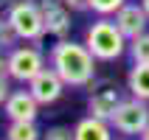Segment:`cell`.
I'll return each mask as SVG.
<instances>
[{
  "label": "cell",
  "instance_id": "8fae6325",
  "mask_svg": "<svg viewBox=\"0 0 149 140\" xmlns=\"http://www.w3.org/2000/svg\"><path fill=\"white\" fill-rule=\"evenodd\" d=\"M73 140H113V123L87 115L73 126Z\"/></svg>",
  "mask_w": 149,
  "mask_h": 140
},
{
  "label": "cell",
  "instance_id": "ba28073f",
  "mask_svg": "<svg viewBox=\"0 0 149 140\" xmlns=\"http://www.w3.org/2000/svg\"><path fill=\"white\" fill-rule=\"evenodd\" d=\"M8 121H37L40 115V101L31 95V90H11L3 104Z\"/></svg>",
  "mask_w": 149,
  "mask_h": 140
},
{
  "label": "cell",
  "instance_id": "44dd1931",
  "mask_svg": "<svg viewBox=\"0 0 149 140\" xmlns=\"http://www.w3.org/2000/svg\"><path fill=\"white\" fill-rule=\"evenodd\" d=\"M11 6H14V0H0V11H8Z\"/></svg>",
  "mask_w": 149,
  "mask_h": 140
},
{
  "label": "cell",
  "instance_id": "7c38bea8",
  "mask_svg": "<svg viewBox=\"0 0 149 140\" xmlns=\"http://www.w3.org/2000/svg\"><path fill=\"white\" fill-rule=\"evenodd\" d=\"M127 90L135 98L149 101V62H132V70L127 76Z\"/></svg>",
  "mask_w": 149,
  "mask_h": 140
},
{
  "label": "cell",
  "instance_id": "5b68a950",
  "mask_svg": "<svg viewBox=\"0 0 149 140\" xmlns=\"http://www.w3.org/2000/svg\"><path fill=\"white\" fill-rule=\"evenodd\" d=\"M110 123H113V129L121 134H141L143 129H146L149 123V101L143 98H124L121 104H118L116 115L110 118Z\"/></svg>",
  "mask_w": 149,
  "mask_h": 140
},
{
  "label": "cell",
  "instance_id": "2e32d148",
  "mask_svg": "<svg viewBox=\"0 0 149 140\" xmlns=\"http://www.w3.org/2000/svg\"><path fill=\"white\" fill-rule=\"evenodd\" d=\"M124 3H127V0H87L90 11H93V14H99V17H113Z\"/></svg>",
  "mask_w": 149,
  "mask_h": 140
},
{
  "label": "cell",
  "instance_id": "9a60e30c",
  "mask_svg": "<svg viewBox=\"0 0 149 140\" xmlns=\"http://www.w3.org/2000/svg\"><path fill=\"white\" fill-rule=\"evenodd\" d=\"M130 56H132V62H149V31L130 39Z\"/></svg>",
  "mask_w": 149,
  "mask_h": 140
},
{
  "label": "cell",
  "instance_id": "ffe728a7",
  "mask_svg": "<svg viewBox=\"0 0 149 140\" xmlns=\"http://www.w3.org/2000/svg\"><path fill=\"white\" fill-rule=\"evenodd\" d=\"M0 76H8V56L0 53Z\"/></svg>",
  "mask_w": 149,
  "mask_h": 140
},
{
  "label": "cell",
  "instance_id": "d6986e66",
  "mask_svg": "<svg viewBox=\"0 0 149 140\" xmlns=\"http://www.w3.org/2000/svg\"><path fill=\"white\" fill-rule=\"evenodd\" d=\"M65 6L70 8V11H87V0H65Z\"/></svg>",
  "mask_w": 149,
  "mask_h": 140
},
{
  "label": "cell",
  "instance_id": "7a4b0ae2",
  "mask_svg": "<svg viewBox=\"0 0 149 140\" xmlns=\"http://www.w3.org/2000/svg\"><path fill=\"white\" fill-rule=\"evenodd\" d=\"M84 45L90 48V53L99 59V62H116V59H121L124 50L130 48V39L121 34V28L116 25V20L99 17L96 23L87 25V31H84Z\"/></svg>",
  "mask_w": 149,
  "mask_h": 140
},
{
  "label": "cell",
  "instance_id": "3957f363",
  "mask_svg": "<svg viewBox=\"0 0 149 140\" xmlns=\"http://www.w3.org/2000/svg\"><path fill=\"white\" fill-rule=\"evenodd\" d=\"M11 28L17 31L20 42H40L45 37V17H42L40 0H14V6L6 11Z\"/></svg>",
  "mask_w": 149,
  "mask_h": 140
},
{
  "label": "cell",
  "instance_id": "ac0fdd59",
  "mask_svg": "<svg viewBox=\"0 0 149 140\" xmlns=\"http://www.w3.org/2000/svg\"><path fill=\"white\" fill-rule=\"evenodd\" d=\"M8 92H11V76H0V107L6 104Z\"/></svg>",
  "mask_w": 149,
  "mask_h": 140
},
{
  "label": "cell",
  "instance_id": "277c9868",
  "mask_svg": "<svg viewBox=\"0 0 149 140\" xmlns=\"http://www.w3.org/2000/svg\"><path fill=\"white\" fill-rule=\"evenodd\" d=\"M6 56H8V76L20 84H28L45 67V53L37 48V42L34 45H14Z\"/></svg>",
  "mask_w": 149,
  "mask_h": 140
},
{
  "label": "cell",
  "instance_id": "5bb4252c",
  "mask_svg": "<svg viewBox=\"0 0 149 140\" xmlns=\"http://www.w3.org/2000/svg\"><path fill=\"white\" fill-rule=\"evenodd\" d=\"M17 42H20V37H17V31L11 28L8 17L3 14V17H0V53H8Z\"/></svg>",
  "mask_w": 149,
  "mask_h": 140
},
{
  "label": "cell",
  "instance_id": "9c48e42d",
  "mask_svg": "<svg viewBox=\"0 0 149 140\" xmlns=\"http://www.w3.org/2000/svg\"><path fill=\"white\" fill-rule=\"evenodd\" d=\"M113 20H116V25L121 28V34H124L127 39L141 37V34L146 31V25H149V14L138 3H124V6L113 14Z\"/></svg>",
  "mask_w": 149,
  "mask_h": 140
},
{
  "label": "cell",
  "instance_id": "7402d4cb",
  "mask_svg": "<svg viewBox=\"0 0 149 140\" xmlns=\"http://www.w3.org/2000/svg\"><path fill=\"white\" fill-rule=\"evenodd\" d=\"M138 140H149V123H146V129H143V132L138 134Z\"/></svg>",
  "mask_w": 149,
  "mask_h": 140
},
{
  "label": "cell",
  "instance_id": "30bf717a",
  "mask_svg": "<svg viewBox=\"0 0 149 140\" xmlns=\"http://www.w3.org/2000/svg\"><path fill=\"white\" fill-rule=\"evenodd\" d=\"M121 90L113 87V84H104L99 90H93V95L87 98V112L93 118H101V121H110V118L116 115L118 104H121Z\"/></svg>",
  "mask_w": 149,
  "mask_h": 140
},
{
  "label": "cell",
  "instance_id": "8992f818",
  "mask_svg": "<svg viewBox=\"0 0 149 140\" xmlns=\"http://www.w3.org/2000/svg\"><path fill=\"white\" fill-rule=\"evenodd\" d=\"M68 84L62 81V76L54 70V67H42L40 73L34 76L31 81H28V90L37 101H40V107H51V104H56L62 98V92H65Z\"/></svg>",
  "mask_w": 149,
  "mask_h": 140
},
{
  "label": "cell",
  "instance_id": "52a82bcc",
  "mask_svg": "<svg viewBox=\"0 0 149 140\" xmlns=\"http://www.w3.org/2000/svg\"><path fill=\"white\" fill-rule=\"evenodd\" d=\"M42 17H45V31L56 39H65L70 34V8L65 6V0H40Z\"/></svg>",
  "mask_w": 149,
  "mask_h": 140
},
{
  "label": "cell",
  "instance_id": "e0dca14e",
  "mask_svg": "<svg viewBox=\"0 0 149 140\" xmlns=\"http://www.w3.org/2000/svg\"><path fill=\"white\" fill-rule=\"evenodd\" d=\"M42 140H73L70 126H51L48 132H42Z\"/></svg>",
  "mask_w": 149,
  "mask_h": 140
},
{
  "label": "cell",
  "instance_id": "4fadbf2b",
  "mask_svg": "<svg viewBox=\"0 0 149 140\" xmlns=\"http://www.w3.org/2000/svg\"><path fill=\"white\" fill-rule=\"evenodd\" d=\"M6 140H42V132L37 129V121H8Z\"/></svg>",
  "mask_w": 149,
  "mask_h": 140
},
{
  "label": "cell",
  "instance_id": "6da1fadb",
  "mask_svg": "<svg viewBox=\"0 0 149 140\" xmlns=\"http://www.w3.org/2000/svg\"><path fill=\"white\" fill-rule=\"evenodd\" d=\"M96 62L99 59L90 53V48L84 42L73 39H56V45L48 53V65L62 76V81L68 87H87L96 79Z\"/></svg>",
  "mask_w": 149,
  "mask_h": 140
},
{
  "label": "cell",
  "instance_id": "603a6c76",
  "mask_svg": "<svg viewBox=\"0 0 149 140\" xmlns=\"http://www.w3.org/2000/svg\"><path fill=\"white\" fill-rule=\"evenodd\" d=\"M141 6H143V11L149 14V0H141Z\"/></svg>",
  "mask_w": 149,
  "mask_h": 140
}]
</instances>
